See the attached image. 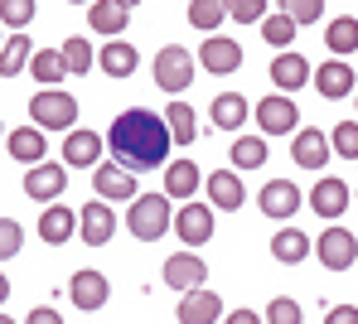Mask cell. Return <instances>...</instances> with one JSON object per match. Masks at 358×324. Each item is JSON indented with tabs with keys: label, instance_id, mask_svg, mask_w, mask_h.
I'll return each mask as SVG.
<instances>
[{
	"label": "cell",
	"instance_id": "40",
	"mask_svg": "<svg viewBox=\"0 0 358 324\" xmlns=\"http://www.w3.org/2000/svg\"><path fill=\"white\" fill-rule=\"evenodd\" d=\"M20 247H24V228L15 218H0V261L20 257Z\"/></svg>",
	"mask_w": 358,
	"mask_h": 324
},
{
	"label": "cell",
	"instance_id": "17",
	"mask_svg": "<svg viewBox=\"0 0 358 324\" xmlns=\"http://www.w3.org/2000/svg\"><path fill=\"white\" fill-rule=\"evenodd\" d=\"M334 150H329V135L315 126H300L296 140H291V160H296L300 170H324V160H329Z\"/></svg>",
	"mask_w": 358,
	"mask_h": 324
},
{
	"label": "cell",
	"instance_id": "26",
	"mask_svg": "<svg viewBox=\"0 0 358 324\" xmlns=\"http://www.w3.org/2000/svg\"><path fill=\"white\" fill-rule=\"evenodd\" d=\"M310 252H315V237H305L300 228H281V233L271 237V257L281 261V266H300Z\"/></svg>",
	"mask_w": 358,
	"mask_h": 324
},
{
	"label": "cell",
	"instance_id": "9",
	"mask_svg": "<svg viewBox=\"0 0 358 324\" xmlns=\"http://www.w3.org/2000/svg\"><path fill=\"white\" fill-rule=\"evenodd\" d=\"M175 233H179V242L184 247H203V242H213V208L208 203H179V213H175Z\"/></svg>",
	"mask_w": 358,
	"mask_h": 324
},
{
	"label": "cell",
	"instance_id": "23",
	"mask_svg": "<svg viewBox=\"0 0 358 324\" xmlns=\"http://www.w3.org/2000/svg\"><path fill=\"white\" fill-rule=\"evenodd\" d=\"M199 184H203V170H199L194 160H170V165H165V194L170 198L189 203V198L199 194Z\"/></svg>",
	"mask_w": 358,
	"mask_h": 324
},
{
	"label": "cell",
	"instance_id": "19",
	"mask_svg": "<svg viewBox=\"0 0 358 324\" xmlns=\"http://www.w3.org/2000/svg\"><path fill=\"white\" fill-rule=\"evenodd\" d=\"M257 208L266 213V218H276V223H286L291 213L300 208V189L291 179H271V184H262V194H257Z\"/></svg>",
	"mask_w": 358,
	"mask_h": 324
},
{
	"label": "cell",
	"instance_id": "47",
	"mask_svg": "<svg viewBox=\"0 0 358 324\" xmlns=\"http://www.w3.org/2000/svg\"><path fill=\"white\" fill-rule=\"evenodd\" d=\"M117 5H126V10H136V5H141V0H117Z\"/></svg>",
	"mask_w": 358,
	"mask_h": 324
},
{
	"label": "cell",
	"instance_id": "6",
	"mask_svg": "<svg viewBox=\"0 0 358 324\" xmlns=\"http://www.w3.org/2000/svg\"><path fill=\"white\" fill-rule=\"evenodd\" d=\"M315 257L324 271H349L358 261V237L349 228H324V237H315Z\"/></svg>",
	"mask_w": 358,
	"mask_h": 324
},
{
	"label": "cell",
	"instance_id": "52",
	"mask_svg": "<svg viewBox=\"0 0 358 324\" xmlns=\"http://www.w3.org/2000/svg\"><path fill=\"white\" fill-rule=\"evenodd\" d=\"M0 44H5V39H0Z\"/></svg>",
	"mask_w": 358,
	"mask_h": 324
},
{
	"label": "cell",
	"instance_id": "34",
	"mask_svg": "<svg viewBox=\"0 0 358 324\" xmlns=\"http://www.w3.org/2000/svg\"><path fill=\"white\" fill-rule=\"evenodd\" d=\"M296 29H300V24H296V20H291V15H281V10L262 20V39H266L271 49H281V54H286V49L296 44Z\"/></svg>",
	"mask_w": 358,
	"mask_h": 324
},
{
	"label": "cell",
	"instance_id": "21",
	"mask_svg": "<svg viewBox=\"0 0 358 324\" xmlns=\"http://www.w3.org/2000/svg\"><path fill=\"white\" fill-rule=\"evenodd\" d=\"M208 203L223 208V213H238L242 203H247V189H242L238 170H213L208 175Z\"/></svg>",
	"mask_w": 358,
	"mask_h": 324
},
{
	"label": "cell",
	"instance_id": "29",
	"mask_svg": "<svg viewBox=\"0 0 358 324\" xmlns=\"http://www.w3.org/2000/svg\"><path fill=\"white\" fill-rule=\"evenodd\" d=\"M34 59V44H29V34H15V39H5L0 44V78H20L24 68Z\"/></svg>",
	"mask_w": 358,
	"mask_h": 324
},
{
	"label": "cell",
	"instance_id": "25",
	"mask_svg": "<svg viewBox=\"0 0 358 324\" xmlns=\"http://www.w3.org/2000/svg\"><path fill=\"white\" fill-rule=\"evenodd\" d=\"M97 68H102L107 78H131V73L141 68V54H136L126 39H112V44L97 49Z\"/></svg>",
	"mask_w": 358,
	"mask_h": 324
},
{
	"label": "cell",
	"instance_id": "43",
	"mask_svg": "<svg viewBox=\"0 0 358 324\" xmlns=\"http://www.w3.org/2000/svg\"><path fill=\"white\" fill-rule=\"evenodd\" d=\"M324 324H358V305H329Z\"/></svg>",
	"mask_w": 358,
	"mask_h": 324
},
{
	"label": "cell",
	"instance_id": "33",
	"mask_svg": "<svg viewBox=\"0 0 358 324\" xmlns=\"http://www.w3.org/2000/svg\"><path fill=\"white\" fill-rule=\"evenodd\" d=\"M223 20H228V0H189V24L194 29L213 34Z\"/></svg>",
	"mask_w": 358,
	"mask_h": 324
},
{
	"label": "cell",
	"instance_id": "18",
	"mask_svg": "<svg viewBox=\"0 0 358 324\" xmlns=\"http://www.w3.org/2000/svg\"><path fill=\"white\" fill-rule=\"evenodd\" d=\"M68 189V165H29L24 175V194L39 198V203H54Z\"/></svg>",
	"mask_w": 358,
	"mask_h": 324
},
{
	"label": "cell",
	"instance_id": "1",
	"mask_svg": "<svg viewBox=\"0 0 358 324\" xmlns=\"http://www.w3.org/2000/svg\"><path fill=\"white\" fill-rule=\"evenodd\" d=\"M107 145H112V160L126 165L131 175H145V170H160L170 160V122L155 117L150 107H131L121 112L112 131H107Z\"/></svg>",
	"mask_w": 358,
	"mask_h": 324
},
{
	"label": "cell",
	"instance_id": "37",
	"mask_svg": "<svg viewBox=\"0 0 358 324\" xmlns=\"http://www.w3.org/2000/svg\"><path fill=\"white\" fill-rule=\"evenodd\" d=\"M329 150L339 160H358V122H339V126L329 131Z\"/></svg>",
	"mask_w": 358,
	"mask_h": 324
},
{
	"label": "cell",
	"instance_id": "14",
	"mask_svg": "<svg viewBox=\"0 0 358 324\" xmlns=\"http://www.w3.org/2000/svg\"><path fill=\"white\" fill-rule=\"evenodd\" d=\"M112 233H117V213H112L107 198H102V203H87V208L78 213V237H83L87 247H107Z\"/></svg>",
	"mask_w": 358,
	"mask_h": 324
},
{
	"label": "cell",
	"instance_id": "12",
	"mask_svg": "<svg viewBox=\"0 0 358 324\" xmlns=\"http://www.w3.org/2000/svg\"><path fill=\"white\" fill-rule=\"evenodd\" d=\"M92 189H97V198H107V203H131V198L141 194L136 189V175L126 165H117V160L92 170Z\"/></svg>",
	"mask_w": 358,
	"mask_h": 324
},
{
	"label": "cell",
	"instance_id": "15",
	"mask_svg": "<svg viewBox=\"0 0 358 324\" xmlns=\"http://www.w3.org/2000/svg\"><path fill=\"white\" fill-rule=\"evenodd\" d=\"M349 198H354V189H349L344 179L324 175V179L310 189V208H315L324 223H334V218H344V213H349Z\"/></svg>",
	"mask_w": 358,
	"mask_h": 324
},
{
	"label": "cell",
	"instance_id": "41",
	"mask_svg": "<svg viewBox=\"0 0 358 324\" xmlns=\"http://www.w3.org/2000/svg\"><path fill=\"white\" fill-rule=\"evenodd\" d=\"M228 20H238V24H262V20H266V0H228Z\"/></svg>",
	"mask_w": 358,
	"mask_h": 324
},
{
	"label": "cell",
	"instance_id": "11",
	"mask_svg": "<svg viewBox=\"0 0 358 324\" xmlns=\"http://www.w3.org/2000/svg\"><path fill=\"white\" fill-rule=\"evenodd\" d=\"M68 295H73V305H78L83 315H97V310L112 300V281H107L102 271L87 266V271H78V276L68 281Z\"/></svg>",
	"mask_w": 358,
	"mask_h": 324
},
{
	"label": "cell",
	"instance_id": "45",
	"mask_svg": "<svg viewBox=\"0 0 358 324\" xmlns=\"http://www.w3.org/2000/svg\"><path fill=\"white\" fill-rule=\"evenodd\" d=\"M223 324H266V315H257V310H233V315H223Z\"/></svg>",
	"mask_w": 358,
	"mask_h": 324
},
{
	"label": "cell",
	"instance_id": "13",
	"mask_svg": "<svg viewBox=\"0 0 358 324\" xmlns=\"http://www.w3.org/2000/svg\"><path fill=\"white\" fill-rule=\"evenodd\" d=\"M102 135L87 126H73L63 135V165H73V170H92V165H102Z\"/></svg>",
	"mask_w": 358,
	"mask_h": 324
},
{
	"label": "cell",
	"instance_id": "16",
	"mask_svg": "<svg viewBox=\"0 0 358 324\" xmlns=\"http://www.w3.org/2000/svg\"><path fill=\"white\" fill-rule=\"evenodd\" d=\"M310 78H315V92H320V97H329V102H339V97H349V92L358 87L354 68L344 64V59H329V64H320L315 73H310Z\"/></svg>",
	"mask_w": 358,
	"mask_h": 324
},
{
	"label": "cell",
	"instance_id": "31",
	"mask_svg": "<svg viewBox=\"0 0 358 324\" xmlns=\"http://www.w3.org/2000/svg\"><path fill=\"white\" fill-rule=\"evenodd\" d=\"M29 73H34V82H39V87H59L63 78H68V68H63V54H59V49H34Z\"/></svg>",
	"mask_w": 358,
	"mask_h": 324
},
{
	"label": "cell",
	"instance_id": "27",
	"mask_svg": "<svg viewBox=\"0 0 358 324\" xmlns=\"http://www.w3.org/2000/svg\"><path fill=\"white\" fill-rule=\"evenodd\" d=\"M208 117H213V126H218V131L247 126V97H242V92H218L213 107H208Z\"/></svg>",
	"mask_w": 358,
	"mask_h": 324
},
{
	"label": "cell",
	"instance_id": "35",
	"mask_svg": "<svg viewBox=\"0 0 358 324\" xmlns=\"http://www.w3.org/2000/svg\"><path fill=\"white\" fill-rule=\"evenodd\" d=\"M63 68L73 73V78H87L92 73V44L83 39V34H73V39H63Z\"/></svg>",
	"mask_w": 358,
	"mask_h": 324
},
{
	"label": "cell",
	"instance_id": "50",
	"mask_svg": "<svg viewBox=\"0 0 358 324\" xmlns=\"http://www.w3.org/2000/svg\"><path fill=\"white\" fill-rule=\"evenodd\" d=\"M354 102H358V92H354Z\"/></svg>",
	"mask_w": 358,
	"mask_h": 324
},
{
	"label": "cell",
	"instance_id": "24",
	"mask_svg": "<svg viewBox=\"0 0 358 324\" xmlns=\"http://www.w3.org/2000/svg\"><path fill=\"white\" fill-rule=\"evenodd\" d=\"M271 82L291 97L296 87H305V82H310V64L300 59L296 49H286V54H276V59H271Z\"/></svg>",
	"mask_w": 358,
	"mask_h": 324
},
{
	"label": "cell",
	"instance_id": "22",
	"mask_svg": "<svg viewBox=\"0 0 358 324\" xmlns=\"http://www.w3.org/2000/svg\"><path fill=\"white\" fill-rule=\"evenodd\" d=\"M5 150H10L15 165H44L49 140H44V131H39V126H15V135L5 140Z\"/></svg>",
	"mask_w": 358,
	"mask_h": 324
},
{
	"label": "cell",
	"instance_id": "30",
	"mask_svg": "<svg viewBox=\"0 0 358 324\" xmlns=\"http://www.w3.org/2000/svg\"><path fill=\"white\" fill-rule=\"evenodd\" d=\"M324 44H329L339 59H349V54L358 49V20L354 15H334V20L324 24Z\"/></svg>",
	"mask_w": 358,
	"mask_h": 324
},
{
	"label": "cell",
	"instance_id": "36",
	"mask_svg": "<svg viewBox=\"0 0 358 324\" xmlns=\"http://www.w3.org/2000/svg\"><path fill=\"white\" fill-rule=\"evenodd\" d=\"M233 165L238 170H262L266 165V135H238L233 140Z\"/></svg>",
	"mask_w": 358,
	"mask_h": 324
},
{
	"label": "cell",
	"instance_id": "48",
	"mask_svg": "<svg viewBox=\"0 0 358 324\" xmlns=\"http://www.w3.org/2000/svg\"><path fill=\"white\" fill-rule=\"evenodd\" d=\"M68 5H92V0H68Z\"/></svg>",
	"mask_w": 358,
	"mask_h": 324
},
{
	"label": "cell",
	"instance_id": "39",
	"mask_svg": "<svg viewBox=\"0 0 358 324\" xmlns=\"http://www.w3.org/2000/svg\"><path fill=\"white\" fill-rule=\"evenodd\" d=\"M281 5V15H291L296 24H320V15H324V0H276Z\"/></svg>",
	"mask_w": 358,
	"mask_h": 324
},
{
	"label": "cell",
	"instance_id": "20",
	"mask_svg": "<svg viewBox=\"0 0 358 324\" xmlns=\"http://www.w3.org/2000/svg\"><path fill=\"white\" fill-rule=\"evenodd\" d=\"M73 233H78V213H73L68 203H49V208L39 213V237H44L49 247L73 242Z\"/></svg>",
	"mask_w": 358,
	"mask_h": 324
},
{
	"label": "cell",
	"instance_id": "44",
	"mask_svg": "<svg viewBox=\"0 0 358 324\" xmlns=\"http://www.w3.org/2000/svg\"><path fill=\"white\" fill-rule=\"evenodd\" d=\"M24 324H63V315L54 310V305H34V310L24 315Z\"/></svg>",
	"mask_w": 358,
	"mask_h": 324
},
{
	"label": "cell",
	"instance_id": "7",
	"mask_svg": "<svg viewBox=\"0 0 358 324\" xmlns=\"http://www.w3.org/2000/svg\"><path fill=\"white\" fill-rule=\"evenodd\" d=\"M199 68L213 73V78L238 73V68H242V44H238V39H228V34H203V44H199Z\"/></svg>",
	"mask_w": 358,
	"mask_h": 324
},
{
	"label": "cell",
	"instance_id": "46",
	"mask_svg": "<svg viewBox=\"0 0 358 324\" xmlns=\"http://www.w3.org/2000/svg\"><path fill=\"white\" fill-rule=\"evenodd\" d=\"M5 295H10V281H5V276H0V305H5Z\"/></svg>",
	"mask_w": 358,
	"mask_h": 324
},
{
	"label": "cell",
	"instance_id": "28",
	"mask_svg": "<svg viewBox=\"0 0 358 324\" xmlns=\"http://www.w3.org/2000/svg\"><path fill=\"white\" fill-rule=\"evenodd\" d=\"M87 20H92V29H97V34L117 39L121 29H126V20H131V10L117 5V0H92V5H87Z\"/></svg>",
	"mask_w": 358,
	"mask_h": 324
},
{
	"label": "cell",
	"instance_id": "42",
	"mask_svg": "<svg viewBox=\"0 0 358 324\" xmlns=\"http://www.w3.org/2000/svg\"><path fill=\"white\" fill-rule=\"evenodd\" d=\"M266 324H305V320H300V300L276 295V300L266 305Z\"/></svg>",
	"mask_w": 358,
	"mask_h": 324
},
{
	"label": "cell",
	"instance_id": "8",
	"mask_svg": "<svg viewBox=\"0 0 358 324\" xmlns=\"http://www.w3.org/2000/svg\"><path fill=\"white\" fill-rule=\"evenodd\" d=\"M160 276H165V286H170V290L184 295V290H199V286L208 281V266H203V257H199L194 247H184V252H175V257L160 266Z\"/></svg>",
	"mask_w": 358,
	"mask_h": 324
},
{
	"label": "cell",
	"instance_id": "51",
	"mask_svg": "<svg viewBox=\"0 0 358 324\" xmlns=\"http://www.w3.org/2000/svg\"><path fill=\"white\" fill-rule=\"evenodd\" d=\"M0 135H5V131H0Z\"/></svg>",
	"mask_w": 358,
	"mask_h": 324
},
{
	"label": "cell",
	"instance_id": "5",
	"mask_svg": "<svg viewBox=\"0 0 358 324\" xmlns=\"http://www.w3.org/2000/svg\"><path fill=\"white\" fill-rule=\"evenodd\" d=\"M252 117H257L262 135H286V131H300V107H296V97H286V92L262 97V102L252 107Z\"/></svg>",
	"mask_w": 358,
	"mask_h": 324
},
{
	"label": "cell",
	"instance_id": "4",
	"mask_svg": "<svg viewBox=\"0 0 358 324\" xmlns=\"http://www.w3.org/2000/svg\"><path fill=\"white\" fill-rule=\"evenodd\" d=\"M155 87L160 92H184L189 82H194V59H189V49H179V44H165L160 54H155Z\"/></svg>",
	"mask_w": 358,
	"mask_h": 324
},
{
	"label": "cell",
	"instance_id": "32",
	"mask_svg": "<svg viewBox=\"0 0 358 324\" xmlns=\"http://www.w3.org/2000/svg\"><path fill=\"white\" fill-rule=\"evenodd\" d=\"M165 122H170V140L175 145H194L199 140V117H194L189 102H170V117Z\"/></svg>",
	"mask_w": 358,
	"mask_h": 324
},
{
	"label": "cell",
	"instance_id": "10",
	"mask_svg": "<svg viewBox=\"0 0 358 324\" xmlns=\"http://www.w3.org/2000/svg\"><path fill=\"white\" fill-rule=\"evenodd\" d=\"M223 295L218 290H208V286H199V290H184V300H179L175 320L179 324H223Z\"/></svg>",
	"mask_w": 358,
	"mask_h": 324
},
{
	"label": "cell",
	"instance_id": "2",
	"mask_svg": "<svg viewBox=\"0 0 358 324\" xmlns=\"http://www.w3.org/2000/svg\"><path fill=\"white\" fill-rule=\"evenodd\" d=\"M170 194L160 189V194H136L131 198V208H126V228H131V237L136 242H155V237H165L170 233Z\"/></svg>",
	"mask_w": 358,
	"mask_h": 324
},
{
	"label": "cell",
	"instance_id": "38",
	"mask_svg": "<svg viewBox=\"0 0 358 324\" xmlns=\"http://www.w3.org/2000/svg\"><path fill=\"white\" fill-rule=\"evenodd\" d=\"M29 20H34V0H0V24H10L15 34H24Z\"/></svg>",
	"mask_w": 358,
	"mask_h": 324
},
{
	"label": "cell",
	"instance_id": "3",
	"mask_svg": "<svg viewBox=\"0 0 358 324\" xmlns=\"http://www.w3.org/2000/svg\"><path fill=\"white\" fill-rule=\"evenodd\" d=\"M29 122L39 131H68L78 126V97L73 92H63V87H39L34 97H29Z\"/></svg>",
	"mask_w": 358,
	"mask_h": 324
},
{
	"label": "cell",
	"instance_id": "49",
	"mask_svg": "<svg viewBox=\"0 0 358 324\" xmlns=\"http://www.w3.org/2000/svg\"><path fill=\"white\" fill-rule=\"evenodd\" d=\"M0 324H15V320H10V315H0Z\"/></svg>",
	"mask_w": 358,
	"mask_h": 324
}]
</instances>
